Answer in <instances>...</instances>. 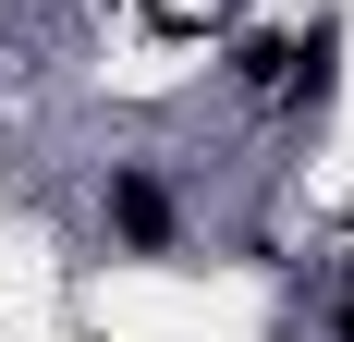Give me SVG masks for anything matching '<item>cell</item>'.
Wrapping results in <instances>:
<instances>
[{"label":"cell","mask_w":354,"mask_h":342,"mask_svg":"<svg viewBox=\"0 0 354 342\" xmlns=\"http://www.w3.org/2000/svg\"><path fill=\"white\" fill-rule=\"evenodd\" d=\"M342 342H354V306H342Z\"/></svg>","instance_id":"cell-2"},{"label":"cell","mask_w":354,"mask_h":342,"mask_svg":"<svg viewBox=\"0 0 354 342\" xmlns=\"http://www.w3.org/2000/svg\"><path fill=\"white\" fill-rule=\"evenodd\" d=\"M110 220H122V244H171V196H159L147 171H122V183H110Z\"/></svg>","instance_id":"cell-1"}]
</instances>
